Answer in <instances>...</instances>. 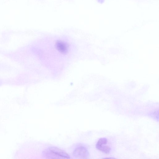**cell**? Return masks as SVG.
Segmentation results:
<instances>
[{
	"label": "cell",
	"instance_id": "1",
	"mask_svg": "<svg viewBox=\"0 0 159 159\" xmlns=\"http://www.w3.org/2000/svg\"><path fill=\"white\" fill-rule=\"evenodd\" d=\"M44 157L48 159H69L70 156L66 152L57 147H49L42 153Z\"/></svg>",
	"mask_w": 159,
	"mask_h": 159
},
{
	"label": "cell",
	"instance_id": "2",
	"mask_svg": "<svg viewBox=\"0 0 159 159\" xmlns=\"http://www.w3.org/2000/svg\"><path fill=\"white\" fill-rule=\"evenodd\" d=\"M73 154L76 158L86 159L88 158L89 153L85 146L80 144L77 145L75 147Z\"/></svg>",
	"mask_w": 159,
	"mask_h": 159
},
{
	"label": "cell",
	"instance_id": "3",
	"mask_svg": "<svg viewBox=\"0 0 159 159\" xmlns=\"http://www.w3.org/2000/svg\"><path fill=\"white\" fill-rule=\"evenodd\" d=\"M107 142V139L104 138H100L96 144V148L98 150L105 153H109L111 150L110 147L108 146L104 145Z\"/></svg>",
	"mask_w": 159,
	"mask_h": 159
},
{
	"label": "cell",
	"instance_id": "4",
	"mask_svg": "<svg viewBox=\"0 0 159 159\" xmlns=\"http://www.w3.org/2000/svg\"><path fill=\"white\" fill-rule=\"evenodd\" d=\"M56 47L58 51L62 53H66L68 50V45L62 41H57L56 43Z\"/></svg>",
	"mask_w": 159,
	"mask_h": 159
},
{
	"label": "cell",
	"instance_id": "5",
	"mask_svg": "<svg viewBox=\"0 0 159 159\" xmlns=\"http://www.w3.org/2000/svg\"><path fill=\"white\" fill-rule=\"evenodd\" d=\"M115 158L113 157H106L104 158Z\"/></svg>",
	"mask_w": 159,
	"mask_h": 159
}]
</instances>
